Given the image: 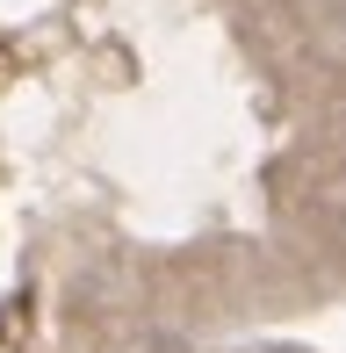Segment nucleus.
Instances as JSON below:
<instances>
[{"label":"nucleus","mask_w":346,"mask_h":353,"mask_svg":"<svg viewBox=\"0 0 346 353\" xmlns=\"http://www.w3.org/2000/svg\"><path fill=\"white\" fill-rule=\"evenodd\" d=\"M267 353H303V346H267Z\"/></svg>","instance_id":"1"}]
</instances>
